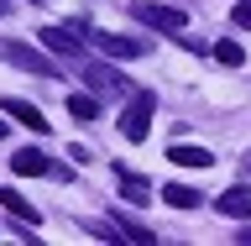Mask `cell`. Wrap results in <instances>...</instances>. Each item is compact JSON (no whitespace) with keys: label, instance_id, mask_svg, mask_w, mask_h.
I'll return each mask as SVG.
<instances>
[{"label":"cell","instance_id":"1","mask_svg":"<svg viewBox=\"0 0 251 246\" xmlns=\"http://www.w3.org/2000/svg\"><path fill=\"white\" fill-rule=\"evenodd\" d=\"M152 110H157V94L152 89H131V105L121 110V137L126 141H147V131H152Z\"/></svg>","mask_w":251,"mask_h":246},{"label":"cell","instance_id":"2","mask_svg":"<svg viewBox=\"0 0 251 246\" xmlns=\"http://www.w3.org/2000/svg\"><path fill=\"white\" fill-rule=\"evenodd\" d=\"M16 173H26V178H58V184H68L74 173H68V163H52V157H42L37 147H21V152L11 157Z\"/></svg>","mask_w":251,"mask_h":246},{"label":"cell","instance_id":"3","mask_svg":"<svg viewBox=\"0 0 251 246\" xmlns=\"http://www.w3.org/2000/svg\"><path fill=\"white\" fill-rule=\"evenodd\" d=\"M0 58H11L16 68H26V74H42V79H58V63L47 58V53H37V47H26V42H0Z\"/></svg>","mask_w":251,"mask_h":246},{"label":"cell","instance_id":"4","mask_svg":"<svg viewBox=\"0 0 251 246\" xmlns=\"http://www.w3.org/2000/svg\"><path fill=\"white\" fill-rule=\"evenodd\" d=\"M131 16H136V21H147V27H157V31H183V11H173V5L136 0V5H131Z\"/></svg>","mask_w":251,"mask_h":246},{"label":"cell","instance_id":"5","mask_svg":"<svg viewBox=\"0 0 251 246\" xmlns=\"http://www.w3.org/2000/svg\"><path fill=\"white\" fill-rule=\"evenodd\" d=\"M94 47H100L105 58H141V53H147L141 37H121V31H94Z\"/></svg>","mask_w":251,"mask_h":246},{"label":"cell","instance_id":"6","mask_svg":"<svg viewBox=\"0 0 251 246\" xmlns=\"http://www.w3.org/2000/svg\"><path fill=\"white\" fill-rule=\"evenodd\" d=\"M215 210H220V215H230V220H246V215H251V184L225 189V194L215 199Z\"/></svg>","mask_w":251,"mask_h":246},{"label":"cell","instance_id":"7","mask_svg":"<svg viewBox=\"0 0 251 246\" xmlns=\"http://www.w3.org/2000/svg\"><path fill=\"white\" fill-rule=\"evenodd\" d=\"M42 47H52L63 58H78V53H84V42H78L74 27H42Z\"/></svg>","mask_w":251,"mask_h":246},{"label":"cell","instance_id":"8","mask_svg":"<svg viewBox=\"0 0 251 246\" xmlns=\"http://www.w3.org/2000/svg\"><path fill=\"white\" fill-rule=\"evenodd\" d=\"M168 163H178V168H209V163H215V152H209V147H188V141H173V147H168Z\"/></svg>","mask_w":251,"mask_h":246},{"label":"cell","instance_id":"9","mask_svg":"<svg viewBox=\"0 0 251 246\" xmlns=\"http://www.w3.org/2000/svg\"><path fill=\"white\" fill-rule=\"evenodd\" d=\"M0 110H5L11 121H21L26 131H47V115H42L37 105H26V100H0Z\"/></svg>","mask_w":251,"mask_h":246},{"label":"cell","instance_id":"10","mask_svg":"<svg viewBox=\"0 0 251 246\" xmlns=\"http://www.w3.org/2000/svg\"><path fill=\"white\" fill-rule=\"evenodd\" d=\"M84 79H89V84H100L105 94H131V89H136V84H126L115 68H100V63H89V68H84Z\"/></svg>","mask_w":251,"mask_h":246},{"label":"cell","instance_id":"11","mask_svg":"<svg viewBox=\"0 0 251 246\" xmlns=\"http://www.w3.org/2000/svg\"><path fill=\"white\" fill-rule=\"evenodd\" d=\"M0 210H11V215L21 220V225H37V220H42V215H37V210L26 204V199H21V194H16V189H0Z\"/></svg>","mask_w":251,"mask_h":246},{"label":"cell","instance_id":"12","mask_svg":"<svg viewBox=\"0 0 251 246\" xmlns=\"http://www.w3.org/2000/svg\"><path fill=\"white\" fill-rule=\"evenodd\" d=\"M209 53H215V63H225V68H241V63H246L241 42H230V37H220V42H209Z\"/></svg>","mask_w":251,"mask_h":246},{"label":"cell","instance_id":"13","mask_svg":"<svg viewBox=\"0 0 251 246\" xmlns=\"http://www.w3.org/2000/svg\"><path fill=\"white\" fill-rule=\"evenodd\" d=\"M115 173H121V199L147 204V194H152V189H147V178H136V173H126V168H115Z\"/></svg>","mask_w":251,"mask_h":246},{"label":"cell","instance_id":"14","mask_svg":"<svg viewBox=\"0 0 251 246\" xmlns=\"http://www.w3.org/2000/svg\"><path fill=\"white\" fill-rule=\"evenodd\" d=\"M162 199L178 204V210H194V204H199V189H188V184H168V189H162Z\"/></svg>","mask_w":251,"mask_h":246},{"label":"cell","instance_id":"15","mask_svg":"<svg viewBox=\"0 0 251 246\" xmlns=\"http://www.w3.org/2000/svg\"><path fill=\"white\" fill-rule=\"evenodd\" d=\"M68 115H74V121H94V115H100V105H94L89 94H68Z\"/></svg>","mask_w":251,"mask_h":246},{"label":"cell","instance_id":"16","mask_svg":"<svg viewBox=\"0 0 251 246\" xmlns=\"http://www.w3.org/2000/svg\"><path fill=\"white\" fill-rule=\"evenodd\" d=\"M115 225H121V236H131V241H157V236L147 231V225H131L126 215H115Z\"/></svg>","mask_w":251,"mask_h":246},{"label":"cell","instance_id":"17","mask_svg":"<svg viewBox=\"0 0 251 246\" xmlns=\"http://www.w3.org/2000/svg\"><path fill=\"white\" fill-rule=\"evenodd\" d=\"M230 21H235L241 31H251V0H241V5H235V11H230Z\"/></svg>","mask_w":251,"mask_h":246},{"label":"cell","instance_id":"18","mask_svg":"<svg viewBox=\"0 0 251 246\" xmlns=\"http://www.w3.org/2000/svg\"><path fill=\"white\" fill-rule=\"evenodd\" d=\"M0 141H5V110H0Z\"/></svg>","mask_w":251,"mask_h":246},{"label":"cell","instance_id":"19","mask_svg":"<svg viewBox=\"0 0 251 246\" xmlns=\"http://www.w3.org/2000/svg\"><path fill=\"white\" fill-rule=\"evenodd\" d=\"M5 11H11V0H0V16H5Z\"/></svg>","mask_w":251,"mask_h":246},{"label":"cell","instance_id":"20","mask_svg":"<svg viewBox=\"0 0 251 246\" xmlns=\"http://www.w3.org/2000/svg\"><path fill=\"white\" fill-rule=\"evenodd\" d=\"M241 241H251V225H246V231H241Z\"/></svg>","mask_w":251,"mask_h":246},{"label":"cell","instance_id":"21","mask_svg":"<svg viewBox=\"0 0 251 246\" xmlns=\"http://www.w3.org/2000/svg\"><path fill=\"white\" fill-rule=\"evenodd\" d=\"M246 173H251V152H246Z\"/></svg>","mask_w":251,"mask_h":246}]
</instances>
